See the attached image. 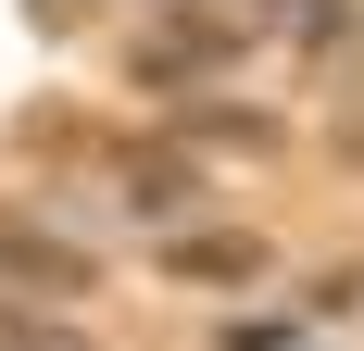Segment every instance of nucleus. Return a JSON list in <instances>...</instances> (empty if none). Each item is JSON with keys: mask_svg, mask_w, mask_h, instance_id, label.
Returning <instances> with one entry per match:
<instances>
[{"mask_svg": "<svg viewBox=\"0 0 364 351\" xmlns=\"http://www.w3.org/2000/svg\"><path fill=\"white\" fill-rule=\"evenodd\" d=\"M0 276H26L38 301H88V288H101V264H88L63 226H38V213H0Z\"/></svg>", "mask_w": 364, "mask_h": 351, "instance_id": "f257e3e1", "label": "nucleus"}, {"mask_svg": "<svg viewBox=\"0 0 364 351\" xmlns=\"http://www.w3.org/2000/svg\"><path fill=\"white\" fill-rule=\"evenodd\" d=\"M188 139H239V151H264V139H277V113H214V101H201V113H188Z\"/></svg>", "mask_w": 364, "mask_h": 351, "instance_id": "20e7f679", "label": "nucleus"}, {"mask_svg": "<svg viewBox=\"0 0 364 351\" xmlns=\"http://www.w3.org/2000/svg\"><path fill=\"white\" fill-rule=\"evenodd\" d=\"M113 201L139 213V226H176V213L201 201V163H188V151H126V188H113Z\"/></svg>", "mask_w": 364, "mask_h": 351, "instance_id": "7ed1b4c3", "label": "nucleus"}, {"mask_svg": "<svg viewBox=\"0 0 364 351\" xmlns=\"http://www.w3.org/2000/svg\"><path fill=\"white\" fill-rule=\"evenodd\" d=\"M277 251L252 239V226H176L164 239V276H188V288H252Z\"/></svg>", "mask_w": 364, "mask_h": 351, "instance_id": "f03ea898", "label": "nucleus"}]
</instances>
